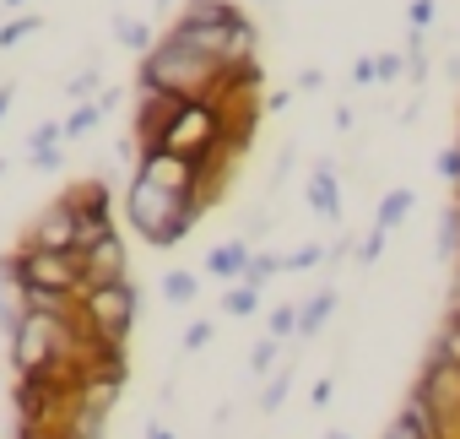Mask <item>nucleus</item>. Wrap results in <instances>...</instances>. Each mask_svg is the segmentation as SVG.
<instances>
[{
  "instance_id": "f257e3e1",
  "label": "nucleus",
  "mask_w": 460,
  "mask_h": 439,
  "mask_svg": "<svg viewBox=\"0 0 460 439\" xmlns=\"http://www.w3.org/2000/svg\"><path fill=\"white\" fill-rule=\"evenodd\" d=\"M211 206L200 195H173L163 190L157 179L146 174H130V190H125V217H130V228L152 245V250H173L179 239H190V228L200 223Z\"/></svg>"
},
{
  "instance_id": "f03ea898",
  "label": "nucleus",
  "mask_w": 460,
  "mask_h": 439,
  "mask_svg": "<svg viewBox=\"0 0 460 439\" xmlns=\"http://www.w3.org/2000/svg\"><path fill=\"white\" fill-rule=\"evenodd\" d=\"M217 76H222V60L179 44L173 33H163L152 55H141V71H136L141 93H179V98H211Z\"/></svg>"
},
{
  "instance_id": "7ed1b4c3",
  "label": "nucleus",
  "mask_w": 460,
  "mask_h": 439,
  "mask_svg": "<svg viewBox=\"0 0 460 439\" xmlns=\"http://www.w3.org/2000/svg\"><path fill=\"white\" fill-rule=\"evenodd\" d=\"M82 326H87V336H98V342H130V326H136V315H141V293H136V282L125 277V282H109V288H87L82 299Z\"/></svg>"
},
{
  "instance_id": "20e7f679",
  "label": "nucleus",
  "mask_w": 460,
  "mask_h": 439,
  "mask_svg": "<svg viewBox=\"0 0 460 439\" xmlns=\"http://www.w3.org/2000/svg\"><path fill=\"white\" fill-rule=\"evenodd\" d=\"M411 385L428 396V407H433V412L444 417V428L460 439V369L428 347V358H422V369H417V380H411Z\"/></svg>"
},
{
  "instance_id": "39448f33",
  "label": "nucleus",
  "mask_w": 460,
  "mask_h": 439,
  "mask_svg": "<svg viewBox=\"0 0 460 439\" xmlns=\"http://www.w3.org/2000/svg\"><path fill=\"white\" fill-rule=\"evenodd\" d=\"M22 250H82V223H76V206L66 195L33 217V228L22 234Z\"/></svg>"
},
{
  "instance_id": "423d86ee",
  "label": "nucleus",
  "mask_w": 460,
  "mask_h": 439,
  "mask_svg": "<svg viewBox=\"0 0 460 439\" xmlns=\"http://www.w3.org/2000/svg\"><path fill=\"white\" fill-rule=\"evenodd\" d=\"M76 255H82V293H87V288H109V282H125V277H130V255H125L119 228H114V234H103V239H93V245H82Z\"/></svg>"
},
{
  "instance_id": "0eeeda50",
  "label": "nucleus",
  "mask_w": 460,
  "mask_h": 439,
  "mask_svg": "<svg viewBox=\"0 0 460 439\" xmlns=\"http://www.w3.org/2000/svg\"><path fill=\"white\" fill-rule=\"evenodd\" d=\"M66 201L76 206L82 245H93V239L114 234V195H109V184H103V179H82V184H71V190H66Z\"/></svg>"
},
{
  "instance_id": "6e6552de",
  "label": "nucleus",
  "mask_w": 460,
  "mask_h": 439,
  "mask_svg": "<svg viewBox=\"0 0 460 439\" xmlns=\"http://www.w3.org/2000/svg\"><path fill=\"white\" fill-rule=\"evenodd\" d=\"M250 261H255V250H250L244 239H227V245H217V250L206 255V272H211V277H222V282H244Z\"/></svg>"
},
{
  "instance_id": "1a4fd4ad",
  "label": "nucleus",
  "mask_w": 460,
  "mask_h": 439,
  "mask_svg": "<svg viewBox=\"0 0 460 439\" xmlns=\"http://www.w3.org/2000/svg\"><path fill=\"white\" fill-rule=\"evenodd\" d=\"M309 206L325 217V223H336V217H341V184H336V168L331 163H314V174H309Z\"/></svg>"
},
{
  "instance_id": "9d476101",
  "label": "nucleus",
  "mask_w": 460,
  "mask_h": 439,
  "mask_svg": "<svg viewBox=\"0 0 460 439\" xmlns=\"http://www.w3.org/2000/svg\"><path fill=\"white\" fill-rule=\"evenodd\" d=\"M244 12L234 6V0H190V6L179 12L184 28H227V22H239Z\"/></svg>"
},
{
  "instance_id": "9b49d317",
  "label": "nucleus",
  "mask_w": 460,
  "mask_h": 439,
  "mask_svg": "<svg viewBox=\"0 0 460 439\" xmlns=\"http://www.w3.org/2000/svg\"><path fill=\"white\" fill-rule=\"evenodd\" d=\"M331 315H336V288H320V293L298 309V336H304V342H309V336H320V326H325Z\"/></svg>"
},
{
  "instance_id": "f8f14e48",
  "label": "nucleus",
  "mask_w": 460,
  "mask_h": 439,
  "mask_svg": "<svg viewBox=\"0 0 460 439\" xmlns=\"http://www.w3.org/2000/svg\"><path fill=\"white\" fill-rule=\"evenodd\" d=\"M411 201H417L411 190H390V195L379 201V211H374V228H379V234H390V228H401V217L411 211Z\"/></svg>"
},
{
  "instance_id": "ddd939ff",
  "label": "nucleus",
  "mask_w": 460,
  "mask_h": 439,
  "mask_svg": "<svg viewBox=\"0 0 460 439\" xmlns=\"http://www.w3.org/2000/svg\"><path fill=\"white\" fill-rule=\"evenodd\" d=\"M261 309V288H250V282H234L222 293V315H234V320H250Z\"/></svg>"
},
{
  "instance_id": "4468645a",
  "label": "nucleus",
  "mask_w": 460,
  "mask_h": 439,
  "mask_svg": "<svg viewBox=\"0 0 460 439\" xmlns=\"http://www.w3.org/2000/svg\"><path fill=\"white\" fill-rule=\"evenodd\" d=\"M98 120H103V109H98V103H76V109L60 120V130H66V141H82V136H93V130H98Z\"/></svg>"
},
{
  "instance_id": "2eb2a0df",
  "label": "nucleus",
  "mask_w": 460,
  "mask_h": 439,
  "mask_svg": "<svg viewBox=\"0 0 460 439\" xmlns=\"http://www.w3.org/2000/svg\"><path fill=\"white\" fill-rule=\"evenodd\" d=\"M114 39H119L125 49H136V55H152V28H146V22H125V17H119V22H114Z\"/></svg>"
},
{
  "instance_id": "dca6fc26",
  "label": "nucleus",
  "mask_w": 460,
  "mask_h": 439,
  "mask_svg": "<svg viewBox=\"0 0 460 439\" xmlns=\"http://www.w3.org/2000/svg\"><path fill=\"white\" fill-rule=\"evenodd\" d=\"M195 288H200L195 272H168V277H163V299H168V304H190Z\"/></svg>"
},
{
  "instance_id": "f3484780",
  "label": "nucleus",
  "mask_w": 460,
  "mask_h": 439,
  "mask_svg": "<svg viewBox=\"0 0 460 439\" xmlns=\"http://www.w3.org/2000/svg\"><path fill=\"white\" fill-rule=\"evenodd\" d=\"M266 336H277V342L298 336V309H293V304H277V309H271V320H266Z\"/></svg>"
},
{
  "instance_id": "a211bd4d",
  "label": "nucleus",
  "mask_w": 460,
  "mask_h": 439,
  "mask_svg": "<svg viewBox=\"0 0 460 439\" xmlns=\"http://www.w3.org/2000/svg\"><path fill=\"white\" fill-rule=\"evenodd\" d=\"M277 353H282V342L277 336H261L255 353H250V374H277Z\"/></svg>"
},
{
  "instance_id": "6ab92c4d",
  "label": "nucleus",
  "mask_w": 460,
  "mask_h": 439,
  "mask_svg": "<svg viewBox=\"0 0 460 439\" xmlns=\"http://www.w3.org/2000/svg\"><path fill=\"white\" fill-rule=\"evenodd\" d=\"M277 272H288V266H282V255H255V261H250V272H244V282H250V288H266Z\"/></svg>"
},
{
  "instance_id": "aec40b11",
  "label": "nucleus",
  "mask_w": 460,
  "mask_h": 439,
  "mask_svg": "<svg viewBox=\"0 0 460 439\" xmlns=\"http://www.w3.org/2000/svg\"><path fill=\"white\" fill-rule=\"evenodd\" d=\"M288 385H293V369H277V374L266 380V390H261V407H266V412H277V407L288 401Z\"/></svg>"
},
{
  "instance_id": "412c9836",
  "label": "nucleus",
  "mask_w": 460,
  "mask_h": 439,
  "mask_svg": "<svg viewBox=\"0 0 460 439\" xmlns=\"http://www.w3.org/2000/svg\"><path fill=\"white\" fill-rule=\"evenodd\" d=\"M44 28V17H17V22H6L0 28V49H12V44H22L28 33H39Z\"/></svg>"
},
{
  "instance_id": "4be33fe9",
  "label": "nucleus",
  "mask_w": 460,
  "mask_h": 439,
  "mask_svg": "<svg viewBox=\"0 0 460 439\" xmlns=\"http://www.w3.org/2000/svg\"><path fill=\"white\" fill-rule=\"evenodd\" d=\"M374 71H379V82H401L406 76V55L385 49V55H374Z\"/></svg>"
},
{
  "instance_id": "5701e85b",
  "label": "nucleus",
  "mask_w": 460,
  "mask_h": 439,
  "mask_svg": "<svg viewBox=\"0 0 460 439\" xmlns=\"http://www.w3.org/2000/svg\"><path fill=\"white\" fill-rule=\"evenodd\" d=\"M320 261H325V250H320V245H304V250H293V255H282V266H288V272H314Z\"/></svg>"
},
{
  "instance_id": "b1692460",
  "label": "nucleus",
  "mask_w": 460,
  "mask_h": 439,
  "mask_svg": "<svg viewBox=\"0 0 460 439\" xmlns=\"http://www.w3.org/2000/svg\"><path fill=\"white\" fill-rule=\"evenodd\" d=\"M60 141H66V130L49 120V125H39V130L28 136V152H49V147H60Z\"/></svg>"
},
{
  "instance_id": "393cba45",
  "label": "nucleus",
  "mask_w": 460,
  "mask_h": 439,
  "mask_svg": "<svg viewBox=\"0 0 460 439\" xmlns=\"http://www.w3.org/2000/svg\"><path fill=\"white\" fill-rule=\"evenodd\" d=\"M438 174H444V179H449V184L460 190V141H455L449 152H438Z\"/></svg>"
},
{
  "instance_id": "a878e982",
  "label": "nucleus",
  "mask_w": 460,
  "mask_h": 439,
  "mask_svg": "<svg viewBox=\"0 0 460 439\" xmlns=\"http://www.w3.org/2000/svg\"><path fill=\"white\" fill-rule=\"evenodd\" d=\"M76 103H87V93H98V71H82V76H71V87H66Z\"/></svg>"
},
{
  "instance_id": "bb28decb",
  "label": "nucleus",
  "mask_w": 460,
  "mask_h": 439,
  "mask_svg": "<svg viewBox=\"0 0 460 439\" xmlns=\"http://www.w3.org/2000/svg\"><path fill=\"white\" fill-rule=\"evenodd\" d=\"M206 342H211V320H195V326L184 331V353H200Z\"/></svg>"
},
{
  "instance_id": "cd10ccee",
  "label": "nucleus",
  "mask_w": 460,
  "mask_h": 439,
  "mask_svg": "<svg viewBox=\"0 0 460 439\" xmlns=\"http://www.w3.org/2000/svg\"><path fill=\"white\" fill-rule=\"evenodd\" d=\"M433 22V0H411V33H422Z\"/></svg>"
},
{
  "instance_id": "c85d7f7f",
  "label": "nucleus",
  "mask_w": 460,
  "mask_h": 439,
  "mask_svg": "<svg viewBox=\"0 0 460 439\" xmlns=\"http://www.w3.org/2000/svg\"><path fill=\"white\" fill-rule=\"evenodd\" d=\"M379 439H417V428H411V423H406V417L395 412V423H390V428H385Z\"/></svg>"
},
{
  "instance_id": "c756f323",
  "label": "nucleus",
  "mask_w": 460,
  "mask_h": 439,
  "mask_svg": "<svg viewBox=\"0 0 460 439\" xmlns=\"http://www.w3.org/2000/svg\"><path fill=\"white\" fill-rule=\"evenodd\" d=\"M379 250H385V234H379V228H374V234H368V239H363V255H358V261H379Z\"/></svg>"
},
{
  "instance_id": "7c9ffc66",
  "label": "nucleus",
  "mask_w": 460,
  "mask_h": 439,
  "mask_svg": "<svg viewBox=\"0 0 460 439\" xmlns=\"http://www.w3.org/2000/svg\"><path fill=\"white\" fill-rule=\"evenodd\" d=\"M352 76H358L363 87H368V82H379V71H374V60H358V66H352Z\"/></svg>"
},
{
  "instance_id": "2f4dec72",
  "label": "nucleus",
  "mask_w": 460,
  "mask_h": 439,
  "mask_svg": "<svg viewBox=\"0 0 460 439\" xmlns=\"http://www.w3.org/2000/svg\"><path fill=\"white\" fill-rule=\"evenodd\" d=\"M33 168H60V147H49V152H33Z\"/></svg>"
},
{
  "instance_id": "473e14b6",
  "label": "nucleus",
  "mask_w": 460,
  "mask_h": 439,
  "mask_svg": "<svg viewBox=\"0 0 460 439\" xmlns=\"http://www.w3.org/2000/svg\"><path fill=\"white\" fill-rule=\"evenodd\" d=\"M331 396H336V385H331V380H320V385H314V390H309V401H314V407H325V401H331Z\"/></svg>"
},
{
  "instance_id": "72a5a7b5",
  "label": "nucleus",
  "mask_w": 460,
  "mask_h": 439,
  "mask_svg": "<svg viewBox=\"0 0 460 439\" xmlns=\"http://www.w3.org/2000/svg\"><path fill=\"white\" fill-rule=\"evenodd\" d=\"M449 309H460V266H455V282H449Z\"/></svg>"
},
{
  "instance_id": "f704fd0d",
  "label": "nucleus",
  "mask_w": 460,
  "mask_h": 439,
  "mask_svg": "<svg viewBox=\"0 0 460 439\" xmlns=\"http://www.w3.org/2000/svg\"><path fill=\"white\" fill-rule=\"evenodd\" d=\"M12 98H17L12 87H0V120H6V109H12Z\"/></svg>"
},
{
  "instance_id": "c9c22d12",
  "label": "nucleus",
  "mask_w": 460,
  "mask_h": 439,
  "mask_svg": "<svg viewBox=\"0 0 460 439\" xmlns=\"http://www.w3.org/2000/svg\"><path fill=\"white\" fill-rule=\"evenodd\" d=\"M146 439H173V428H163V423H152V428H146Z\"/></svg>"
},
{
  "instance_id": "e433bc0d",
  "label": "nucleus",
  "mask_w": 460,
  "mask_h": 439,
  "mask_svg": "<svg viewBox=\"0 0 460 439\" xmlns=\"http://www.w3.org/2000/svg\"><path fill=\"white\" fill-rule=\"evenodd\" d=\"M325 439H352V434H341V428H336V434H325Z\"/></svg>"
},
{
  "instance_id": "4c0bfd02",
  "label": "nucleus",
  "mask_w": 460,
  "mask_h": 439,
  "mask_svg": "<svg viewBox=\"0 0 460 439\" xmlns=\"http://www.w3.org/2000/svg\"><path fill=\"white\" fill-rule=\"evenodd\" d=\"M17 439H39V434H22V428H17Z\"/></svg>"
},
{
  "instance_id": "58836bf2",
  "label": "nucleus",
  "mask_w": 460,
  "mask_h": 439,
  "mask_svg": "<svg viewBox=\"0 0 460 439\" xmlns=\"http://www.w3.org/2000/svg\"><path fill=\"white\" fill-rule=\"evenodd\" d=\"M0 174H6V163H0Z\"/></svg>"
},
{
  "instance_id": "ea45409f",
  "label": "nucleus",
  "mask_w": 460,
  "mask_h": 439,
  "mask_svg": "<svg viewBox=\"0 0 460 439\" xmlns=\"http://www.w3.org/2000/svg\"><path fill=\"white\" fill-rule=\"evenodd\" d=\"M157 6H168V0H157Z\"/></svg>"
}]
</instances>
